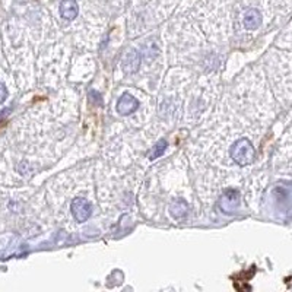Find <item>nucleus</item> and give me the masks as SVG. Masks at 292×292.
Instances as JSON below:
<instances>
[{"instance_id":"0eeeda50","label":"nucleus","mask_w":292,"mask_h":292,"mask_svg":"<svg viewBox=\"0 0 292 292\" xmlns=\"http://www.w3.org/2000/svg\"><path fill=\"white\" fill-rule=\"evenodd\" d=\"M170 210H171V215H173L176 219H183V218L187 216L189 204L184 202V200H176V202L171 204Z\"/></svg>"},{"instance_id":"6e6552de","label":"nucleus","mask_w":292,"mask_h":292,"mask_svg":"<svg viewBox=\"0 0 292 292\" xmlns=\"http://www.w3.org/2000/svg\"><path fill=\"white\" fill-rule=\"evenodd\" d=\"M221 202H226V204H222V207H224L226 212H231V206L229 204H232L234 207L238 204V193L234 190V193H232V197H229V192H226L224 195V197H222V200ZM224 210V212H225Z\"/></svg>"},{"instance_id":"423d86ee","label":"nucleus","mask_w":292,"mask_h":292,"mask_svg":"<svg viewBox=\"0 0 292 292\" xmlns=\"http://www.w3.org/2000/svg\"><path fill=\"white\" fill-rule=\"evenodd\" d=\"M244 26L250 29V31H253V29H257L259 26H260V23H262V15H260V12L257 10V9H248L247 12H246V15H244Z\"/></svg>"},{"instance_id":"f03ea898","label":"nucleus","mask_w":292,"mask_h":292,"mask_svg":"<svg viewBox=\"0 0 292 292\" xmlns=\"http://www.w3.org/2000/svg\"><path fill=\"white\" fill-rule=\"evenodd\" d=\"M72 213L78 222H85L92 213V206L91 203L84 197H76L72 202Z\"/></svg>"},{"instance_id":"20e7f679","label":"nucleus","mask_w":292,"mask_h":292,"mask_svg":"<svg viewBox=\"0 0 292 292\" xmlns=\"http://www.w3.org/2000/svg\"><path fill=\"white\" fill-rule=\"evenodd\" d=\"M78 12H79V6L76 3V0H63L60 3V15L62 18L72 21L78 16Z\"/></svg>"},{"instance_id":"39448f33","label":"nucleus","mask_w":292,"mask_h":292,"mask_svg":"<svg viewBox=\"0 0 292 292\" xmlns=\"http://www.w3.org/2000/svg\"><path fill=\"white\" fill-rule=\"evenodd\" d=\"M139 65H140V57L137 51L135 48L129 50L123 57V69L130 73V72H136L139 69Z\"/></svg>"},{"instance_id":"f257e3e1","label":"nucleus","mask_w":292,"mask_h":292,"mask_svg":"<svg viewBox=\"0 0 292 292\" xmlns=\"http://www.w3.org/2000/svg\"><path fill=\"white\" fill-rule=\"evenodd\" d=\"M231 158L240 164V165H248L254 161L256 157V151L251 145V142L248 139H240L235 143H232L231 149H229Z\"/></svg>"},{"instance_id":"9d476101","label":"nucleus","mask_w":292,"mask_h":292,"mask_svg":"<svg viewBox=\"0 0 292 292\" xmlns=\"http://www.w3.org/2000/svg\"><path fill=\"white\" fill-rule=\"evenodd\" d=\"M6 98H7V90H6V87L0 82V104H1Z\"/></svg>"},{"instance_id":"7ed1b4c3","label":"nucleus","mask_w":292,"mask_h":292,"mask_svg":"<svg viewBox=\"0 0 292 292\" xmlns=\"http://www.w3.org/2000/svg\"><path fill=\"white\" fill-rule=\"evenodd\" d=\"M137 107H139V101L130 94H123L117 102V111L121 115H129V114L135 112Z\"/></svg>"},{"instance_id":"1a4fd4ad","label":"nucleus","mask_w":292,"mask_h":292,"mask_svg":"<svg viewBox=\"0 0 292 292\" xmlns=\"http://www.w3.org/2000/svg\"><path fill=\"white\" fill-rule=\"evenodd\" d=\"M167 149V140L161 139L158 140V143L155 145V148L152 149V154H151V159H155V158L161 157L164 154V151Z\"/></svg>"}]
</instances>
